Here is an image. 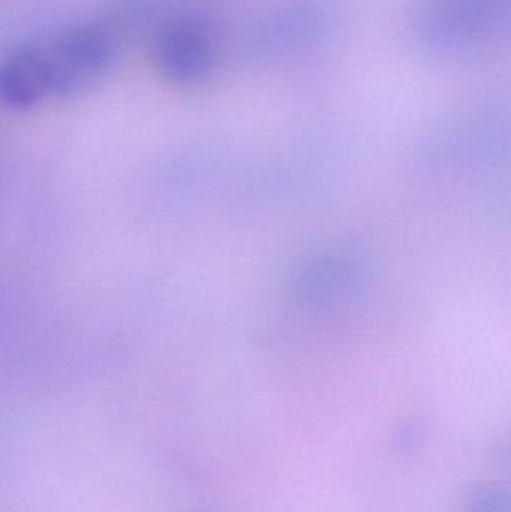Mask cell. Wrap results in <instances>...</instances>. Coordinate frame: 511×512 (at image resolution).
Instances as JSON below:
<instances>
[{"mask_svg": "<svg viewBox=\"0 0 511 512\" xmlns=\"http://www.w3.org/2000/svg\"><path fill=\"white\" fill-rule=\"evenodd\" d=\"M48 95L66 96L92 86L110 68L114 44L110 33L95 24L65 30L42 48Z\"/></svg>", "mask_w": 511, "mask_h": 512, "instance_id": "cell-1", "label": "cell"}, {"mask_svg": "<svg viewBox=\"0 0 511 512\" xmlns=\"http://www.w3.org/2000/svg\"><path fill=\"white\" fill-rule=\"evenodd\" d=\"M506 15L503 0H437L420 17L419 36L431 50H473L497 35Z\"/></svg>", "mask_w": 511, "mask_h": 512, "instance_id": "cell-2", "label": "cell"}, {"mask_svg": "<svg viewBox=\"0 0 511 512\" xmlns=\"http://www.w3.org/2000/svg\"><path fill=\"white\" fill-rule=\"evenodd\" d=\"M153 57L168 80L197 83L212 69V36L206 24L198 18L188 15L171 18L156 33Z\"/></svg>", "mask_w": 511, "mask_h": 512, "instance_id": "cell-3", "label": "cell"}, {"mask_svg": "<svg viewBox=\"0 0 511 512\" xmlns=\"http://www.w3.org/2000/svg\"><path fill=\"white\" fill-rule=\"evenodd\" d=\"M47 96L42 48H21L0 63V104L11 110H27Z\"/></svg>", "mask_w": 511, "mask_h": 512, "instance_id": "cell-4", "label": "cell"}, {"mask_svg": "<svg viewBox=\"0 0 511 512\" xmlns=\"http://www.w3.org/2000/svg\"><path fill=\"white\" fill-rule=\"evenodd\" d=\"M324 21L326 15L317 2L299 0L276 15L267 35L275 48L293 50L314 41L318 33L323 32Z\"/></svg>", "mask_w": 511, "mask_h": 512, "instance_id": "cell-5", "label": "cell"}, {"mask_svg": "<svg viewBox=\"0 0 511 512\" xmlns=\"http://www.w3.org/2000/svg\"><path fill=\"white\" fill-rule=\"evenodd\" d=\"M467 512H510V493L497 483L483 484L474 490Z\"/></svg>", "mask_w": 511, "mask_h": 512, "instance_id": "cell-6", "label": "cell"}]
</instances>
